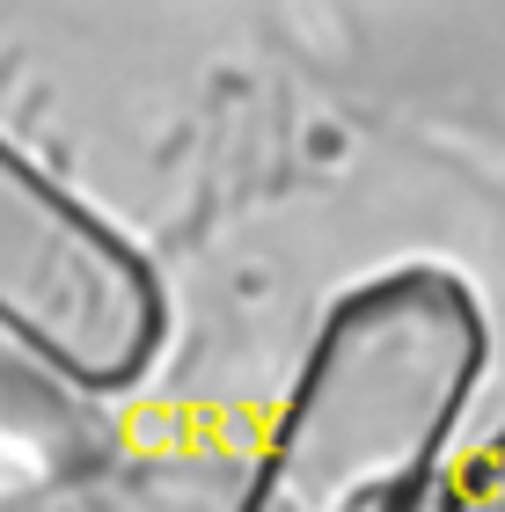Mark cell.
Listing matches in <instances>:
<instances>
[{
    "mask_svg": "<svg viewBox=\"0 0 505 512\" xmlns=\"http://www.w3.org/2000/svg\"><path fill=\"white\" fill-rule=\"evenodd\" d=\"M0 330L59 381L118 395L169 337L154 264L0 132Z\"/></svg>",
    "mask_w": 505,
    "mask_h": 512,
    "instance_id": "7a4b0ae2",
    "label": "cell"
},
{
    "mask_svg": "<svg viewBox=\"0 0 505 512\" xmlns=\"http://www.w3.org/2000/svg\"><path fill=\"white\" fill-rule=\"evenodd\" d=\"M484 359L476 300L410 264L352 286L308 337L242 512H410Z\"/></svg>",
    "mask_w": 505,
    "mask_h": 512,
    "instance_id": "6da1fadb",
    "label": "cell"
}]
</instances>
